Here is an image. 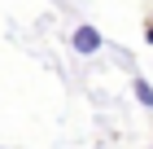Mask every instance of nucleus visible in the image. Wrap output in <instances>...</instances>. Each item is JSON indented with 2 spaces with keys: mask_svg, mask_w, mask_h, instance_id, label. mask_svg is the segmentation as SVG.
<instances>
[{
  "mask_svg": "<svg viewBox=\"0 0 153 149\" xmlns=\"http://www.w3.org/2000/svg\"><path fill=\"white\" fill-rule=\"evenodd\" d=\"M149 40H153V26H149Z\"/></svg>",
  "mask_w": 153,
  "mask_h": 149,
  "instance_id": "7ed1b4c3",
  "label": "nucleus"
},
{
  "mask_svg": "<svg viewBox=\"0 0 153 149\" xmlns=\"http://www.w3.org/2000/svg\"><path fill=\"white\" fill-rule=\"evenodd\" d=\"M136 97H140V105H153V88L144 79H136Z\"/></svg>",
  "mask_w": 153,
  "mask_h": 149,
  "instance_id": "f03ea898",
  "label": "nucleus"
},
{
  "mask_svg": "<svg viewBox=\"0 0 153 149\" xmlns=\"http://www.w3.org/2000/svg\"><path fill=\"white\" fill-rule=\"evenodd\" d=\"M101 44H105V40H101V31H96V26H79V31H74V53H83V57H88V53H96Z\"/></svg>",
  "mask_w": 153,
  "mask_h": 149,
  "instance_id": "f257e3e1",
  "label": "nucleus"
}]
</instances>
